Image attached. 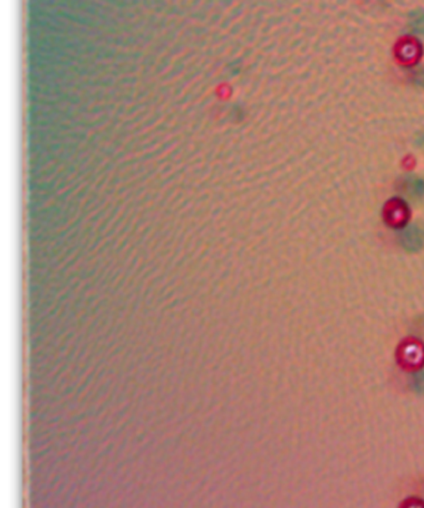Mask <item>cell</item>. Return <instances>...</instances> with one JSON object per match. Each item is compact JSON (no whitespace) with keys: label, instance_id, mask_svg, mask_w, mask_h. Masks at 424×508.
I'll return each instance as SVG.
<instances>
[{"label":"cell","instance_id":"6da1fadb","mask_svg":"<svg viewBox=\"0 0 424 508\" xmlns=\"http://www.w3.org/2000/svg\"><path fill=\"white\" fill-rule=\"evenodd\" d=\"M398 242L409 253L419 251L424 246V230L418 225L403 226L398 231Z\"/></svg>","mask_w":424,"mask_h":508},{"label":"cell","instance_id":"7a4b0ae2","mask_svg":"<svg viewBox=\"0 0 424 508\" xmlns=\"http://www.w3.org/2000/svg\"><path fill=\"white\" fill-rule=\"evenodd\" d=\"M402 189L409 198H422L424 195V180L421 178L407 177L402 184Z\"/></svg>","mask_w":424,"mask_h":508},{"label":"cell","instance_id":"3957f363","mask_svg":"<svg viewBox=\"0 0 424 508\" xmlns=\"http://www.w3.org/2000/svg\"><path fill=\"white\" fill-rule=\"evenodd\" d=\"M423 353H422V349L419 348L418 346H408L403 352V357H405V361L407 363H409V366L413 364H417L419 361L423 358Z\"/></svg>","mask_w":424,"mask_h":508},{"label":"cell","instance_id":"277c9868","mask_svg":"<svg viewBox=\"0 0 424 508\" xmlns=\"http://www.w3.org/2000/svg\"><path fill=\"white\" fill-rule=\"evenodd\" d=\"M411 387L416 393L424 394V369L413 373L411 377Z\"/></svg>","mask_w":424,"mask_h":508},{"label":"cell","instance_id":"5b68a950","mask_svg":"<svg viewBox=\"0 0 424 508\" xmlns=\"http://www.w3.org/2000/svg\"><path fill=\"white\" fill-rule=\"evenodd\" d=\"M409 29L412 30L414 34L424 35V12L419 14L417 17H413L409 23Z\"/></svg>","mask_w":424,"mask_h":508},{"label":"cell","instance_id":"8992f818","mask_svg":"<svg viewBox=\"0 0 424 508\" xmlns=\"http://www.w3.org/2000/svg\"><path fill=\"white\" fill-rule=\"evenodd\" d=\"M413 83L424 87V66L413 72Z\"/></svg>","mask_w":424,"mask_h":508},{"label":"cell","instance_id":"52a82bcc","mask_svg":"<svg viewBox=\"0 0 424 508\" xmlns=\"http://www.w3.org/2000/svg\"><path fill=\"white\" fill-rule=\"evenodd\" d=\"M414 49H416L414 45H406V46H403V49H402L403 58L405 59H412V58H414Z\"/></svg>","mask_w":424,"mask_h":508}]
</instances>
